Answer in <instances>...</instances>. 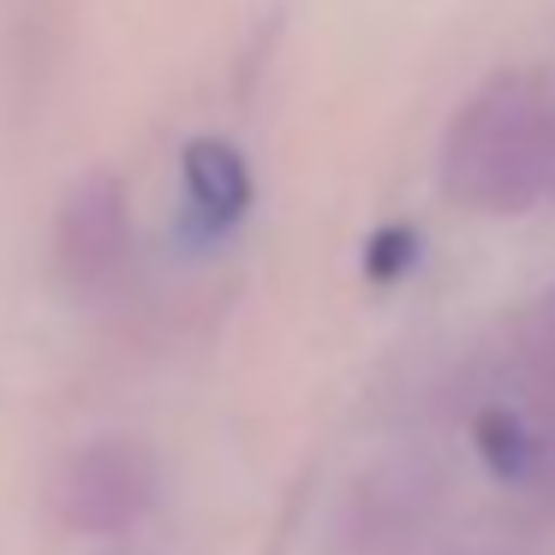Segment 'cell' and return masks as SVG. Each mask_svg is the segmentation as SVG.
I'll use <instances>...</instances> for the list:
<instances>
[{
    "label": "cell",
    "mask_w": 555,
    "mask_h": 555,
    "mask_svg": "<svg viewBox=\"0 0 555 555\" xmlns=\"http://www.w3.org/2000/svg\"><path fill=\"white\" fill-rule=\"evenodd\" d=\"M406 245H412V240H406V233H388V240H383V245H376V257H371V263H376V275H388V269H395V263H400V251H406Z\"/></svg>",
    "instance_id": "7a4b0ae2"
},
{
    "label": "cell",
    "mask_w": 555,
    "mask_h": 555,
    "mask_svg": "<svg viewBox=\"0 0 555 555\" xmlns=\"http://www.w3.org/2000/svg\"><path fill=\"white\" fill-rule=\"evenodd\" d=\"M185 192H192V209L209 221V228L240 221L245 204H251V173H245L240 150L216 144V138L192 144L185 150Z\"/></svg>",
    "instance_id": "6da1fadb"
}]
</instances>
